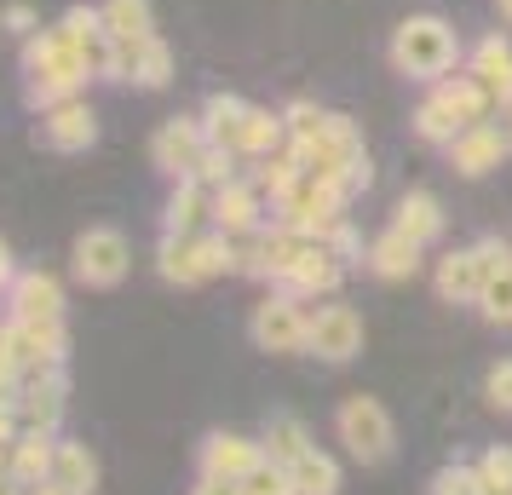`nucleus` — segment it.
Returning a JSON list of instances; mask_svg holds the SVG:
<instances>
[{"instance_id": "obj_1", "label": "nucleus", "mask_w": 512, "mask_h": 495, "mask_svg": "<svg viewBox=\"0 0 512 495\" xmlns=\"http://www.w3.org/2000/svg\"><path fill=\"white\" fill-rule=\"evenodd\" d=\"M386 58H392V70L403 75V81L432 87V81L461 70V35H455V24L438 18V12H409V18L392 29Z\"/></svg>"}, {"instance_id": "obj_2", "label": "nucleus", "mask_w": 512, "mask_h": 495, "mask_svg": "<svg viewBox=\"0 0 512 495\" xmlns=\"http://www.w3.org/2000/svg\"><path fill=\"white\" fill-rule=\"evenodd\" d=\"M512 265V242L501 236H478L472 248H449L432 271V288H438L443 306H478V294L489 288V277Z\"/></svg>"}, {"instance_id": "obj_3", "label": "nucleus", "mask_w": 512, "mask_h": 495, "mask_svg": "<svg viewBox=\"0 0 512 495\" xmlns=\"http://www.w3.org/2000/svg\"><path fill=\"white\" fill-rule=\"evenodd\" d=\"M346 196L328 185V179H317V173H300L294 185L282 190L277 202H271V225H288V231L311 236V242H323L340 219H346Z\"/></svg>"}, {"instance_id": "obj_4", "label": "nucleus", "mask_w": 512, "mask_h": 495, "mask_svg": "<svg viewBox=\"0 0 512 495\" xmlns=\"http://www.w3.org/2000/svg\"><path fill=\"white\" fill-rule=\"evenodd\" d=\"M236 271V242L225 231H190V236H162V277L179 288H196L208 277Z\"/></svg>"}, {"instance_id": "obj_5", "label": "nucleus", "mask_w": 512, "mask_h": 495, "mask_svg": "<svg viewBox=\"0 0 512 495\" xmlns=\"http://www.w3.org/2000/svg\"><path fill=\"white\" fill-rule=\"evenodd\" d=\"M334 432H340V444H346L363 467L386 461V455H392V444H397V426H392V415H386V403L369 398V392H357V398L340 403Z\"/></svg>"}, {"instance_id": "obj_6", "label": "nucleus", "mask_w": 512, "mask_h": 495, "mask_svg": "<svg viewBox=\"0 0 512 495\" xmlns=\"http://www.w3.org/2000/svg\"><path fill=\"white\" fill-rule=\"evenodd\" d=\"M305 329H311V306H305L300 294H288V288H277V294H265L254 306V317H248V334H254L259 352H305Z\"/></svg>"}, {"instance_id": "obj_7", "label": "nucleus", "mask_w": 512, "mask_h": 495, "mask_svg": "<svg viewBox=\"0 0 512 495\" xmlns=\"http://www.w3.org/2000/svg\"><path fill=\"white\" fill-rule=\"evenodd\" d=\"M305 352L323 357V363H351L363 352V317L357 306H317L311 311V329H305Z\"/></svg>"}, {"instance_id": "obj_8", "label": "nucleus", "mask_w": 512, "mask_h": 495, "mask_svg": "<svg viewBox=\"0 0 512 495\" xmlns=\"http://www.w3.org/2000/svg\"><path fill=\"white\" fill-rule=\"evenodd\" d=\"M127 265H133V254H127V236L121 231L98 225V231L75 236V277L87 288H116L127 277Z\"/></svg>"}, {"instance_id": "obj_9", "label": "nucleus", "mask_w": 512, "mask_h": 495, "mask_svg": "<svg viewBox=\"0 0 512 495\" xmlns=\"http://www.w3.org/2000/svg\"><path fill=\"white\" fill-rule=\"evenodd\" d=\"M202 150H208V127H202V116H173L150 139V162L162 167L167 179H190V167L202 162Z\"/></svg>"}, {"instance_id": "obj_10", "label": "nucleus", "mask_w": 512, "mask_h": 495, "mask_svg": "<svg viewBox=\"0 0 512 495\" xmlns=\"http://www.w3.org/2000/svg\"><path fill=\"white\" fill-rule=\"evenodd\" d=\"M443 156H449V167L461 179H484V173H495V167L507 162L512 150L501 139V127H495V116H489V121H472L466 133H455V144H443Z\"/></svg>"}, {"instance_id": "obj_11", "label": "nucleus", "mask_w": 512, "mask_h": 495, "mask_svg": "<svg viewBox=\"0 0 512 495\" xmlns=\"http://www.w3.org/2000/svg\"><path fill=\"white\" fill-rule=\"evenodd\" d=\"M64 392H70L64 369H24V392H18L24 432H52V426L64 421Z\"/></svg>"}, {"instance_id": "obj_12", "label": "nucleus", "mask_w": 512, "mask_h": 495, "mask_svg": "<svg viewBox=\"0 0 512 495\" xmlns=\"http://www.w3.org/2000/svg\"><path fill=\"white\" fill-rule=\"evenodd\" d=\"M265 213H271V196H265L254 179H231L225 190H213V231L248 236V231H259V225H271Z\"/></svg>"}, {"instance_id": "obj_13", "label": "nucleus", "mask_w": 512, "mask_h": 495, "mask_svg": "<svg viewBox=\"0 0 512 495\" xmlns=\"http://www.w3.org/2000/svg\"><path fill=\"white\" fill-rule=\"evenodd\" d=\"M346 271H351V265L340 260V254H334L328 242H311V248L300 254V265H294V271H288V277H282L277 288H288V294L311 300V294H334V288L346 283Z\"/></svg>"}, {"instance_id": "obj_14", "label": "nucleus", "mask_w": 512, "mask_h": 495, "mask_svg": "<svg viewBox=\"0 0 512 495\" xmlns=\"http://www.w3.org/2000/svg\"><path fill=\"white\" fill-rule=\"evenodd\" d=\"M259 455H265V444H254V438H242V432H208L202 438V455H196V467L213 472V478H248V472L259 467Z\"/></svg>"}, {"instance_id": "obj_15", "label": "nucleus", "mask_w": 512, "mask_h": 495, "mask_svg": "<svg viewBox=\"0 0 512 495\" xmlns=\"http://www.w3.org/2000/svg\"><path fill=\"white\" fill-rule=\"evenodd\" d=\"M363 265H369L380 283H409L420 265H426V248H420V242H409V236L397 231V225H386V231H380V236L369 242Z\"/></svg>"}, {"instance_id": "obj_16", "label": "nucleus", "mask_w": 512, "mask_h": 495, "mask_svg": "<svg viewBox=\"0 0 512 495\" xmlns=\"http://www.w3.org/2000/svg\"><path fill=\"white\" fill-rule=\"evenodd\" d=\"M461 70H472L478 81H484L489 98H495V110H501V104H512V41H507V29L484 35L478 47L466 52V64H461Z\"/></svg>"}, {"instance_id": "obj_17", "label": "nucleus", "mask_w": 512, "mask_h": 495, "mask_svg": "<svg viewBox=\"0 0 512 495\" xmlns=\"http://www.w3.org/2000/svg\"><path fill=\"white\" fill-rule=\"evenodd\" d=\"M432 98H438L443 110H455V121H461V127L495 116V98H489V87L472 70H455V75H443V81H432Z\"/></svg>"}, {"instance_id": "obj_18", "label": "nucleus", "mask_w": 512, "mask_h": 495, "mask_svg": "<svg viewBox=\"0 0 512 495\" xmlns=\"http://www.w3.org/2000/svg\"><path fill=\"white\" fill-rule=\"evenodd\" d=\"M41 139L52 150H87L98 139V116L93 104H81V98H64V104H52L47 121H41Z\"/></svg>"}, {"instance_id": "obj_19", "label": "nucleus", "mask_w": 512, "mask_h": 495, "mask_svg": "<svg viewBox=\"0 0 512 495\" xmlns=\"http://www.w3.org/2000/svg\"><path fill=\"white\" fill-rule=\"evenodd\" d=\"M392 225L409 236V242L432 248V242L443 236V225H449V219H443V202L432 196V190H403V196H397V208H392Z\"/></svg>"}, {"instance_id": "obj_20", "label": "nucleus", "mask_w": 512, "mask_h": 495, "mask_svg": "<svg viewBox=\"0 0 512 495\" xmlns=\"http://www.w3.org/2000/svg\"><path fill=\"white\" fill-rule=\"evenodd\" d=\"M12 317H18V323L64 317V288H58V277H47V271H24V277L12 283Z\"/></svg>"}, {"instance_id": "obj_21", "label": "nucleus", "mask_w": 512, "mask_h": 495, "mask_svg": "<svg viewBox=\"0 0 512 495\" xmlns=\"http://www.w3.org/2000/svg\"><path fill=\"white\" fill-rule=\"evenodd\" d=\"M202 219H213V190L196 185V179H179V190L167 196L162 231L167 236H190V231H202Z\"/></svg>"}, {"instance_id": "obj_22", "label": "nucleus", "mask_w": 512, "mask_h": 495, "mask_svg": "<svg viewBox=\"0 0 512 495\" xmlns=\"http://www.w3.org/2000/svg\"><path fill=\"white\" fill-rule=\"evenodd\" d=\"M282 144H288V121H282V110H265V104H254V110H248V121H242L236 156L265 162V156H277Z\"/></svg>"}, {"instance_id": "obj_23", "label": "nucleus", "mask_w": 512, "mask_h": 495, "mask_svg": "<svg viewBox=\"0 0 512 495\" xmlns=\"http://www.w3.org/2000/svg\"><path fill=\"white\" fill-rule=\"evenodd\" d=\"M52 455H58L52 432H24V438L12 444V478H18L24 490H35V484H52Z\"/></svg>"}, {"instance_id": "obj_24", "label": "nucleus", "mask_w": 512, "mask_h": 495, "mask_svg": "<svg viewBox=\"0 0 512 495\" xmlns=\"http://www.w3.org/2000/svg\"><path fill=\"white\" fill-rule=\"evenodd\" d=\"M52 484L64 495H93L98 490V461L87 444H58L52 455Z\"/></svg>"}, {"instance_id": "obj_25", "label": "nucleus", "mask_w": 512, "mask_h": 495, "mask_svg": "<svg viewBox=\"0 0 512 495\" xmlns=\"http://www.w3.org/2000/svg\"><path fill=\"white\" fill-rule=\"evenodd\" d=\"M248 110H254L248 98H236V93H213L208 104H202V127H208V144H225V150H236Z\"/></svg>"}, {"instance_id": "obj_26", "label": "nucleus", "mask_w": 512, "mask_h": 495, "mask_svg": "<svg viewBox=\"0 0 512 495\" xmlns=\"http://www.w3.org/2000/svg\"><path fill=\"white\" fill-rule=\"evenodd\" d=\"M311 432H305V421H294V415H271V426H265V455L271 461H282V467H294L300 455H311Z\"/></svg>"}, {"instance_id": "obj_27", "label": "nucleus", "mask_w": 512, "mask_h": 495, "mask_svg": "<svg viewBox=\"0 0 512 495\" xmlns=\"http://www.w3.org/2000/svg\"><path fill=\"white\" fill-rule=\"evenodd\" d=\"M409 127H415L420 144H432V150H443V144H455V133H466L461 121H455V110H443L438 98L426 93L415 104V116H409Z\"/></svg>"}, {"instance_id": "obj_28", "label": "nucleus", "mask_w": 512, "mask_h": 495, "mask_svg": "<svg viewBox=\"0 0 512 495\" xmlns=\"http://www.w3.org/2000/svg\"><path fill=\"white\" fill-rule=\"evenodd\" d=\"M288 478H294L300 495H340V467H334V455H323V449L300 455V461L288 467Z\"/></svg>"}, {"instance_id": "obj_29", "label": "nucleus", "mask_w": 512, "mask_h": 495, "mask_svg": "<svg viewBox=\"0 0 512 495\" xmlns=\"http://www.w3.org/2000/svg\"><path fill=\"white\" fill-rule=\"evenodd\" d=\"M104 29L116 41H144L150 35V0H110L104 6Z\"/></svg>"}, {"instance_id": "obj_30", "label": "nucleus", "mask_w": 512, "mask_h": 495, "mask_svg": "<svg viewBox=\"0 0 512 495\" xmlns=\"http://www.w3.org/2000/svg\"><path fill=\"white\" fill-rule=\"evenodd\" d=\"M173 81V52H167V41H156V35H144L139 41V70H133V87H167Z\"/></svg>"}, {"instance_id": "obj_31", "label": "nucleus", "mask_w": 512, "mask_h": 495, "mask_svg": "<svg viewBox=\"0 0 512 495\" xmlns=\"http://www.w3.org/2000/svg\"><path fill=\"white\" fill-rule=\"evenodd\" d=\"M236 162H242L236 150H225V144H208V150H202V162L190 167V179H196V185H208V190H225L231 179H242V173H236Z\"/></svg>"}, {"instance_id": "obj_32", "label": "nucleus", "mask_w": 512, "mask_h": 495, "mask_svg": "<svg viewBox=\"0 0 512 495\" xmlns=\"http://www.w3.org/2000/svg\"><path fill=\"white\" fill-rule=\"evenodd\" d=\"M478 311H484V323H495V329H512V265H501L489 277V288L478 294Z\"/></svg>"}, {"instance_id": "obj_33", "label": "nucleus", "mask_w": 512, "mask_h": 495, "mask_svg": "<svg viewBox=\"0 0 512 495\" xmlns=\"http://www.w3.org/2000/svg\"><path fill=\"white\" fill-rule=\"evenodd\" d=\"M242 495H300V490H294V478H288V467H282V461L259 455V467L242 478Z\"/></svg>"}, {"instance_id": "obj_34", "label": "nucleus", "mask_w": 512, "mask_h": 495, "mask_svg": "<svg viewBox=\"0 0 512 495\" xmlns=\"http://www.w3.org/2000/svg\"><path fill=\"white\" fill-rule=\"evenodd\" d=\"M432 495H484V472L478 467H438L432 472Z\"/></svg>"}, {"instance_id": "obj_35", "label": "nucleus", "mask_w": 512, "mask_h": 495, "mask_svg": "<svg viewBox=\"0 0 512 495\" xmlns=\"http://www.w3.org/2000/svg\"><path fill=\"white\" fill-rule=\"evenodd\" d=\"M478 472H484V495H512V449L507 444L484 449Z\"/></svg>"}, {"instance_id": "obj_36", "label": "nucleus", "mask_w": 512, "mask_h": 495, "mask_svg": "<svg viewBox=\"0 0 512 495\" xmlns=\"http://www.w3.org/2000/svg\"><path fill=\"white\" fill-rule=\"evenodd\" d=\"M484 398L495 403L501 415H512V357H507V363H495V369H489V380H484Z\"/></svg>"}, {"instance_id": "obj_37", "label": "nucleus", "mask_w": 512, "mask_h": 495, "mask_svg": "<svg viewBox=\"0 0 512 495\" xmlns=\"http://www.w3.org/2000/svg\"><path fill=\"white\" fill-rule=\"evenodd\" d=\"M190 495H242V484H236V478H213V472H196Z\"/></svg>"}, {"instance_id": "obj_38", "label": "nucleus", "mask_w": 512, "mask_h": 495, "mask_svg": "<svg viewBox=\"0 0 512 495\" xmlns=\"http://www.w3.org/2000/svg\"><path fill=\"white\" fill-rule=\"evenodd\" d=\"M495 127H501V139H507V150H512V104H501V110H495Z\"/></svg>"}, {"instance_id": "obj_39", "label": "nucleus", "mask_w": 512, "mask_h": 495, "mask_svg": "<svg viewBox=\"0 0 512 495\" xmlns=\"http://www.w3.org/2000/svg\"><path fill=\"white\" fill-rule=\"evenodd\" d=\"M6 24H12V29H29V24H35V12H29V6H12V12H6Z\"/></svg>"}, {"instance_id": "obj_40", "label": "nucleus", "mask_w": 512, "mask_h": 495, "mask_svg": "<svg viewBox=\"0 0 512 495\" xmlns=\"http://www.w3.org/2000/svg\"><path fill=\"white\" fill-rule=\"evenodd\" d=\"M12 277V254H6V242H0V283Z\"/></svg>"}, {"instance_id": "obj_41", "label": "nucleus", "mask_w": 512, "mask_h": 495, "mask_svg": "<svg viewBox=\"0 0 512 495\" xmlns=\"http://www.w3.org/2000/svg\"><path fill=\"white\" fill-rule=\"evenodd\" d=\"M0 495H24V484L18 478H0Z\"/></svg>"}, {"instance_id": "obj_42", "label": "nucleus", "mask_w": 512, "mask_h": 495, "mask_svg": "<svg viewBox=\"0 0 512 495\" xmlns=\"http://www.w3.org/2000/svg\"><path fill=\"white\" fill-rule=\"evenodd\" d=\"M24 495H64L58 484H35V490H24Z\"/></svg>"}, {"instance_id": "obj_43", "label": "nucleus", "mask_w": 512, "mask_h": 495, "mask_svg": "<svg viewBox=\"0 0 512 495\" xmlns=\"http://www.w3.org/2000/svg\"><path fill=\"white\" fill-rule=\"evenodd\" d=\"M495 12H501V24H512V0H495Z\"/></svg>"}]
</instances>
